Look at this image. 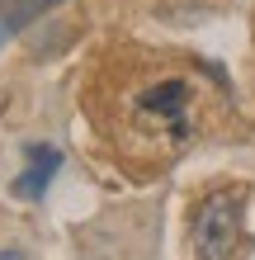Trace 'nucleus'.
<instances>
[{"label":"nucleus","instance_id":"nucleus-1","mask_svg":"<svg viewBox=\"0 0 255 260\" xmlns=\"http://www.w3.org/2000/svg\"><path fill=\"white\" fill-rule=\"evenodd\" d=\"M194 81L189 76H152L137 81L128 95H118V114L104 118L109 142H118L123 151H147V156H170L185 151L194 137Z\"/></svg>","mask_w":255,"mask_h":260},{"label":"nucleus","instance_id":"nucleus-2","mask_svg":"<svg viewBox=\"0 0 255 260\" xmlns=\"http://www.w3.org/2000/svg\"><path fill=\"white\" fill-rule=\"evenodd\" d=\"M241 218H246V189H213L199 199L189 222L194 260H236L241 246Z\"/></svg>","mask_w":255,"mask_h":260},{"label":"nucleus","instance_id":"nucleus-3","mask_svg":"<svg viewBox=\"0 0 255 260\" xmlns=\"http://www.w3.org/2000/svg\"><path fill=\"white\" fill-rule=\"evenodd\" d=\"M24 156H28V171L14 175L10 189L19 194V199H43V194H48V185H52V175L62 171V147H52V142H28Z\"/></svg>","mask_w":255,"mask_h":260},{"label":"nucleus","instance_id":"nucleus-4","mask_svg":"<svg viewBox=\"0 0 255 260\" xmlns=\"http://www.w3.org/2000/svg\"><path fill=\"white\" fill-rule=\"evenodd\" d=\"M62 0H0V48L10 38H19L28 24H38L48 10H57Z\"/></svg>","mask_w":255,"mask_h":260},{"label":"nucleus","instance_id":"nucleus-5","mask_svg":"<svg viewBox=\"0 0 255 260\" xmlns=\"http://www.w3.org/2000/svg\"><path fill=\"white\" fill-rule=\"evenodd\" d=\"M0 260H28V255H24L19 246H0Z\"/></svg>","mask_w":255,"mask_h":260}]
</instances>
